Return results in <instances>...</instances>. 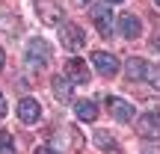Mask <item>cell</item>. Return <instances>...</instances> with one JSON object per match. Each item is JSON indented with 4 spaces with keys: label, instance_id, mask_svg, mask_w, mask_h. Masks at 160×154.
<instances>
[{
    "label": "cell",
    "instance_id": "cell-1",
    "mask_svg": "<svg viewBox=\"0 0 160 154\" xmlns=\"http://www.w3.org/2000/svg\"><path fill=\"white\" fill-rule=\"evenodd\" d=\"M57 33H59V42H62L65 51H80V47L86 45L83 30H80L77 24H71V21H62V24L57 27Z\"/></svg>",
    "mask_w": 160,
    "mask_h": 154
},
{
    "label": "cell",
    "instance_id": "cell-2",
    "mask_svg": "<svg viewBox=\"0 0 160 154\" xmlns=\"http://www.w3.org/2000/svg\"><path fill=\"white\" fill-rule=\"evenodd\" d=\"M48 62H51V47H48V42L33 39L27 45V65L30 68H45Z\"/></svg>",
    "mask_w": 160,
    "mask_h": 154
},
{
    "label": "cell",
    "instance_id": "cell-3",
    "mask_svg": "<svg viewBox=\"0 0 160 154\" xmlns=\"http://www.w3.org/2000/svg\"><path fill=\"white\" fill-rule=\"evenodd\" d=\"M92 21H95L98 33L107 39V36L113 33V12H110V3H98V6H92Z\"/></svg>",
    "mask_w": 160,
    "mask_h": 154
},
{
    "label": "cell",
    "instance_id": "cell-4",
    "mask_svg": "<svg viewBox=\"0 0 160 154\" xmlns=\"http://www.w3.org/2000/svg\"><path fill=\"white\" fill-rule=\"evenodd\" d=\"M107 113L113 116L116 122H131L133 116H137V110H133V104H128V101H122V98H107Z\"/></svg>",
    "mask_w": 160,
    "mask_h": 154
},
{
    "label": "cell",
    "instance_id": "cell-5",
    "mask_svg": "<svg viewBox=\"0 0 160 154\" xmlns=\"http://www.w3.org/2000/svg\"><path fill=\"white\" fill-rule=\"evenodd\" d=\"M92 65H95V68H98V74H104V77L119 74V59H116L113 53L95 51V53H92Z\"/></svg>",
    "mask_w": 160,
    "mask_h": 154
},
{
    "label": "cell",
    "instance_id": "cell-6",
    "mask_svg": "<svg viewBox=\"0 0 160 154\" xmlns=\"http://www.w3.org/2000/svg\"><path fill=\"white\" fill-rule=\"evenodd\" d=\"M39 116H42L39 101H33V98H21V101H18V119H21L24 125H36Z\"/></svg>",
    "mask_w": 160,
    "mask_h": 154
},
{
    "label": "cell",
    "instance_id": "cell-7",
    "mask_svg": "<svg viewBox=\"0 0 160 154\" xmlns=\"http://www.w3.org/2000/svg\"><path fill=\"white\" fill-rule=\"evenodd\" d=\"M39 18L48 24V27H57L59 21H62V12H59V6L57 3H51V0H39Z\"/></svg>",
    "mask_w": 160,
    "mask_h": 154
},
{
    "label": "cell",
    "instance_id": "cell-8",
    "mask_svg": "<svg viewBox=\"0 0 160 154\" xmlns=\"http://www.w3.org/2000/svg\"><path fill=\"white\" fill-rule=\"evenodd\" d=\"M137 131L145 139H160V116H142L137 122Z\"/></svg>",
    "mask_w": 160,
    "mask_h": 154
},
{
    "label": "cell",
    "instance_id": "cell-9",
    "mask_svg": "<svg viewBox=\"0 0 160 154\" xmlns=\"http://www.w3.org/2000/svg\"><path fill=\"white\" fill-rule=\"evenodd\" d=\"M119 30H122L125 39H139L142 36V24H139L137 15H122L119 18Z\"/></svg>",
    "mask_w": 160,
    "mask_h": 154
},
{
    "label": "cell",
    "instance_id": "cell-10",
    "mask_svg": "<svg viewBox=\"0 0 160 154\" xmlns=\"http://www.w3.org/2000/svg\"><path fill=\"white\" fill-rule=\"evenodd\" d=\"M51 86H53V98H57V101H71V77L53 74Z\"/></svg>",
    "mask_w": 160,
    "mask_h": 154
},
{
    "label": "cell",
    "instance_id": "cell-11",
    "mask_svg": "<svg viewBox=\"0 0 160 154\" xmlns=\"http://www.w3.org/2000/svg\"><path fill=\"white\" fill-rule=\"evenodd\" d=\"M145 71H148V62H145L142 57H131V59H128V65H125L128 80H142Z\"/></svg>",
    "mask_w": 160,
    "mask_h": 154
},
{
    "label": "cell",
    "instance_id": "cell-12",
    "mask_svg": "<svg viewBox=\"0 0 160 154\" xmlns=\"http://www.w3.org/2000/svg\"><path fill=\"white\" fill-rule=\"evenodd\" d=\"M74 116L80 122H95L98 119V107L92 101H74Z\"/></svg>",
    "mask_w": 160,
    "mask_h": 154
},
{
    "label": "cell",
    "instance_id": "cell-13",
    "mask_svg": "<svg viewBox=\"0 0 160 154\" xmlns=\"http://www.w3.org/2000/svg\"><path fill=\"white\" fill-rule=\"evenodd\" d=\"M65 68H68V77L74 80V83H86V80H89V68H86L83 59H71Z\"/></svg>",
    "mask_w": 160,
    "mask_h": 154
},
{
    "label": "cell",
    "instance_id": "cell-14",
    "mask_svg": "<svg viewBox=\"0 0 160 154\" xmlns=\"http://www.w3.org/2000/svg\"><path fill=\"white\" fill-rule=\"evenodd\" d=\"M92 139H95V145H98V148H110V151H119V142H116V139L110 137L107 131H98V133H95Z\"/></svg>",
    "mask_w": 160,
    "mask_h": 154
},
{
    "label": "cell",
    "instance_id": "cell-15",
    "mask_svg": "<svg viewBox=\"0 0 160 154\" xmlns=\"http://www.w3.org/2000/svg\"><path fill=\"white\" fill-rule=\"evenodd\" d=\"M0 154H15V142L6 131H0Z\"/></svg>",
    "mask_w": 160,
    "mask_h": 154
},
{
    "label": "cell",
    "instance_id": "cell-16",
    "mask_svg": "<svg viewBox=\"0 0 160 154\" xmlns=\"http://www.w3.org/2000/svg\"><path fill=\"white\" fill-rule=\"evenodd\" d=\"M145 80H148V83L160 92V68H157V65H148V71H145Z\"/></svg>",
    "mask_w": 160,
    "mask_h": 154
},
{
    "label": "cell",
    "instance_id": "cell-17",
    "mask_svg": "<svg viewBox=\"0 0 160 154\" xmlns=\"http://www.w3.org/2000/svg\"><path fill=\"white\" fill-rule=\"evenodd\" d=\"M0 30H9V33H15L18 24H12V18H9V15H0Z\"/></svg>",
    "mask_w": 160,
    "mask_h": 154
},
{
    "label": "cell",
    "instance_id": "cell-18",
    "mask_svg": "<svg viewBox=\"0 0 160 154\" xmlns=\"http://www.w3.org/2000/svg\"><path fill=\"white\" fill-rule=\"evenodd\" d=\"M6 116V101H3V92H0V119Z\"/></svg>",
    "mask_w": 160,
    "mask_h": 154
},
{
    "label": "cell",
    "instance_id": "cell-19",
    "mask_svg": "<svg viewBox=\"0 0 160 154\" xmlns=\"http://www.w3.org/2000/svg\"><path fill=\"white\" fill-rule=\"evenodd\" d=\"M151 47H154V51L160 53V36H157V39H154V45H151Z\"/></svg>",
    "mask_w": 160,
    "mask_h": 154
},
{
    "label": "cell",
    "instance_id": "cell-20",
    "mask_svg": "<svg viewBox=\"0 0 160 154\" xmlns=\"http://www.w3.org/2000/svg\"><path fill=\"white\" fill-rule=\"evenodd\" d=\"M74 3H77V6H89L92 0H74Z\"/></svg>",
    "mask_w": 160,
    "mask_h": 154
},
{
    "label": "cell",
    "instance_id": "cell-21",
    "mask_svg": "<svg viewBox=\"0 0 160 154\" xmlns=\"http://www.w3.org/2000/svg\"><path fill=\"white\" fill-rule=\"evenodd\" d=\"M3 62H6V57H3V51H0V71H3Z\"/></svg>",
    "mask_w": 160,
    "mask_h": 154
},
{
    "label": "cell",
    "instance_id": "cell-22",
    "mask_svg": "<svg viewBox=\"0 0 160 154\" xmlns=\"http://www.w3.org/2000/svg\"><path fill=\"white\" fill-rule=\"evenodd\" d=\"M36 154H53V151H48V148H39V151H36Z\"/></svg>",
    "mask_w": 160,
    "mask_h": 154
},
{
    "label": "cell",
    "instance_id": "cell-23",
    "mask_svg": "<svg viewBox=\"0 0 160 154\" xmlns=\"http://www.w3.org/2000/svg\"><path fill=\"white\" fill-rule=\"evenodd\" d=\"M107 3H110V6H113V3H122V0H107Z\"/></svg>",
    "mask_w": 160,
    "mask_h": 154
},
{
    "label": "cell",
    "instance_id": "cell-24",
    "mask_svg": "<svg viewBox=\"0 0 160 154\" xmlns=\"http://www.w3.org/2000/svg\"><path fill=\"white\" fill-rule=\"evenodd\" d=\"M154 3H157V6H160V0H154Z\"/></svg>",
    "mask_w": 160,
    "mask_h": 154
}]
</instances>
